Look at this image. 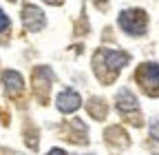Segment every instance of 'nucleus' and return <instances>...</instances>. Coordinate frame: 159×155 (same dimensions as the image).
Listing matches in <instances>:
<instances>
[{"label": "nucleus", "mask_w": 159, "mask_h": 155, "mask_svg": "<svg viewBox=\"0 0 159 155\" xmlns=\"http://www.w3.org/2000/svg\"><path fill=\"white\" fill-rule=\"evenodd\" d=\"M80 104H82V98L73 91V89H66L57 95V109L64 111V113H73L80 109Z\"/></svg>", "instance_id": "4"}, {"label": "nucleus", "mask_w": 159, "mask_h": 155, "mask_svg": "<svg viewBox=\"0 0 159 155\" xmlns=\"http://www.w3.org/2000/svg\"><path fill=\"white\" fill-rule=\"evenodd\" d=\"M150 133H152V138H157V140H159V120H155V122H152Z\"/></svg>", "instance_id": "9"}, {"label": "nucleus", "mask_w": 159, "mask_h": 155, "mask_svg": "<svg viewBox=\"0 0 159 155\" xmlns=\"http://www.w3.org/2000/svg\"><path fill=\"white\" fill-rule=\"evenodd\" d=\"M7 27H9V18L2 13V9H0V31H5Z\"/></svg>", "instance_id": "8"}, {"label": "nucleus", "mask_w": 159, "mask_h": 155, "mask_svg": "<svg viewBox=\"0 0 159 155\" xmlns=\"http://www.w3.org/2000/svg\"><path fill=\"white\" fill-rule=\"evenodd\" d=\"M49 155H66V153L60 151V148H53V151H49Z\"/></svg>", "instance_id": "10"}, {"label": "nucleus", "mask_w": 159, "mask_h": 155, "mask_svg": "<svg viewBox=\"0 0 159 155\" xmlns=\"http://www.w3.org/2000/svg\"><path fill=\"white\" fill-rule=\"evenodd\" d=\"M104 60H106V67L111 71H119L122 67H126L128 55L126 53H119V51H104Z\"/></svg>", "instance_id": "6"}, {"label": "nucleus", "mask_w": 159, "mask_h": 155, "mask_svg": "<svg viewBox=\"0 0 159 155\" xmlns=\"http://www.w3.org/2000/svg\"><path fill=\"white\" fill-rule=\"evenodd\" d=\"M117 106L122 109V111H135V109H137L135 95H133L128 89H122V91L117 93Z\"/></svg>", "instance_id": "7"}, {"label": "nucleus", "mask_w": 159, "mask_h": 155, "mask_svg": "<svg viewBox=\"0 0 159 155\" xmlns=\"http://www.w3.org/2000/svg\"><path fill=\"white\" fill-rule=\"evenodd\" d=\"M22 22H25V27L29 29V31H40L44 27V13L40 11L38 7H25V11H22Z\"/></svg>", "instance_id": "3"}, {"label": "nucleus", "mask_w": 159, "mask_h": 155, "mask_svg": "<svg viewBox=\"0 0 159 155\" xmlns=\"http://www.w3.org/2000/svg\"><path fill=\"white\" fill-rule=\"evenodd\" d=\"M137 80L148 95H159V64H142L137 71Z\"/></svg>", "instance_id": "2"}, {"label": "nucleus", "mask_w": 159, "mask_h": 155, "mask_svg": "<svg viewBox=\"0 0 159 155\" xmlns=\"http://www.w3.org/2000/svg\"><path fill=\"white\" fill-rule=\"evenodd\" d=\"M146 25H148V18L142 9H126L119 16V27H122L126 33L130 35H139L146 31Z\"/></svg>", "instance_id": "1"}, {"label": "nucleus", "mask_w": 159, "mask_h": 155, "mask_svg": "<svg viewBox=\"0 0 159 155\" xmlns=\"http://www.w3.org/2000/svg\"><path fill=\"white\" fill-rule=\"evenodd\" d=\"M2 82H5V89H7L9 95H18L22 91V78H20V73H16V71H5Z\"/></svg>", "instance_id": "5"}]
</instances>
